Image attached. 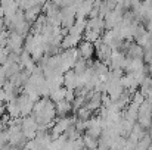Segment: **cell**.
Listing matches in <instances>:
<instances>
[{"label": "cell", "mask_w": 152, "mask_h": 150, "mask_svg": "<svg viewBox=\"0 0 152 150\" xmlns=\"http://www.w3.org/2000/svg\"><path fill=\"white\" fill-rule=\"evenodd\" d=\"M37 130H39V124L36 122V119H34L31 115L22 118V122H21V131H22V134H24V137H25L27 140H34Z\"/></svg>", "instance_id": "obj_1"}, {"label": "cell", "mask_w": 152, "mask_h": 150, "mask_svg": "<svg viewBox=\"0 0 152 150\" xmlns=\"http://www.w3.org/2000/svg\"><path fill=\"white\" fill-rule=\"evenodd\" d=\"M145 131H148L152 125V109L143 101L139 106V113H137V121H136Z\"/></svg>", "instance_id": "obj_2"}, {"label": "cell", "mask_w": 152, "mask_h": 150, "mask_svg": "<svg viewBox=\"0 0 152 150\" xmlns=\"http://www.w3.org/2000/svg\"><path fill=\"white\" fill-rule=\"evenodd\" d=\"M24 40H25V37H22L16 33H9V37L6 41L7 51L15 53V54H21V51L24 50Z\"/></svg>", "instance_id": "obj_3"}, {"label": "cell", "mask_w": 152, "mask_h": 150, "mask_svg": "<svg viewBox=\"0 0 152 150\" xmlns=\"http://www.w3.org/2000/svg\"><path fill=\"white\" fill-rule=\"evenodd\" d=\"M62 80H64V87L66 88V90H77V88H83V84H81V81H80V77L72 71V69H69V71H66L64 75H62Z\"/></svg>", "instance_id": "obj_4"}, {"label": "cell", "mask_w": 152, "mask_h": 150, "mask_svg": "<svg viewBox=\"0 0 152 150\" xmlns=\"http://www.w3.org/2000/svg\"><path fill=\"white\" fill-rule=\"evenodd\" d=\"M18 106H19V113H21V118H25V116H30L33 113V109H34V101L30 99L27 94L21 93L18 97Z\"/></svg>", "instance_id": "obj_5"}, {"label": "cell", "mask_w": 152, "mask_h": 150, "mask_svg": "<svg viewBox=\"0 0 152 150\" xmlns=\"http://www.w3.org/2000/svg\"><path fill=\"white\" fill-rule=\"evenodd\" d=\"M75 49H77V53H78V57L83 59V60H87L89 62L95 56V46L90 44V43H87V41H83L81 40Z\"/></svg>", "instance_id": "obj_6"}, {"label": "cell", "mask_w": 152, "mask_h": 150, "mask_svg": "<svg viewBox=\"0 0 152 150\" xmlns=\"http://www.w3.org/2000/svg\"><path fill=\"white\" fill-rule=\"evenodd\" d=\"M103 21H105L106 30H115L117 27H120V24H121V21H123V13L118 12L117 9H114V10H111V12L103 18Z\"/></svg>", "instance_id": "obj_7"}, {"label": "cell", "mask_w": 152, "mask_h": 150, "mask_svg": "<svg viewBox=\"0 0 152 150\" xmlns=\"http://www.w3.org/2000/svg\"><path fill=\"white\" fill-rule=\"evenodd\" d=\"M86 30H92V31H96L99 34H103L106 27H105V21L101 16H96V18H87V22H86Z\"/></svg>", "instance_id": "obj_8"}, {"label": "cell", "mask_w": 152, "mask_h": 150, "mask_svg": "<svg viewBox=\"0 0 152 150\" xmlns=\"http://www.w3.org/2000/svg\"><path fill=\"white\" fill-rule=\"evenodd\" d=\"M55 110H56V116L65 118V116H69V113L72 112V104L68 103L66 100H61L55 103Z\"/></svg>", "instance_id": "obj_9"}, {"label": "cell", "mask_w": 152, "mask_h": 150, "mask_svg": "<svg viewBox=\"0 0 152 150\" xmlns=\"http://www.w3.org/2000/svg\"><path fill=\"white\" fill-rule=\"evenodd\" d=\"M0 6H1V10H3V16H12V15H15V13L19 10L18 1H10V0H7V1H1Z\"/></svg>", "instance_id": "obj_10"}, {"label": "cell", "mask_w": 152, "mask_h": 150, "mask_svg": "<svg viewBox=\"0 0 152 150\" xmlns=\"http://www.w3.org/2000/svg\"><path fill=\"white\" fill-rule=\"evenodd\" d=\"M126 57L127 59H143V49L137 46L136 43H132V46L126 53Z\"/></svg>", "instance_id": "obj_11"}, {"label": "cell", "mask_w": 152, "mask_h": 150, "mask_svg": "<svg viewBox=\"0 0 152 150\" xmlns=\"http://www.w3.org/2000/svg\"><path fill=\"white\" fill-rule=\"evenodd\" d=\"M87 69H89V62H87V60H83V59H80V57H78V60H77V62L74 63V66H72V71H74L78 77L84 75Z\"/></svg>", "instance_id": "obj_12"}, {"label": "cell", "mask_w": 152, "mask_h": 150, "mask_svg": "<svg viewBox=\"0 0 152 150\" xmlns=\"http://www.w3.org/2000/svg\"><path fill=\"white\" fill-rule=\"evenodd\" d=\"M81 140H83V146L84 149H89V150H96L98 146H99V140L87 136V134H83L81 136Z\"/></svg>", "instance_id": "obj_13"}, {"label": "cell", "mask_w": 152, "mask_h": 150, "mask_svg": "<svg viewBox=\"0 0 152 150\" xmlns=\"http://www.w3.org/2000/svg\"><path fill=\"white\" fill-rule=\"evenodd\" d=\"M101 40V34L96 33V31H92V30H86L84 34H83V41H87L90 44H95L96 41Z\"/></svg>", "instance_id": "obj_14"}, {"label": "cell", "mask_w": 152, "mask_h": 150, "mask_svg": "<svg viewBox=\"0 0 152 150\" xmlns=\"http://www.w3.org/2000/svg\"><path fill=\"white\" fill-rule=\"evenodd\" d=\"M65 91H66V88H65V87L56 88V90L50 91V94H49V99H50L53 103H58V101H61V100L65 99Z\"/></svg>", "instance_id": "obj_15"}, {"label": "cell", "mask_w": 152, "mask_h": 150, "mask_svg": "<svg viewBox=\"0 0 152 150\" xmlns=\"http://www.w3.org/2000/svg\"><path fill=\"white\" fill-rule=\"evenodd\" d=\"M152 144V138L148 136V133L137 141V146H136V150H148L149 146Z\"/></svg>", "instance_id": "obj_16"}, {"label": "cell", "mask_w": 152, "mask_h": 150, "mask_svg": "<svg viewBox=\"0 0 152 150\" xmlns=\"http://www.w3.org/2000/svg\"><path fill=\"white\" fill-rule=\"evenodd\" d=\"M143 101H145V96H143L139 90H137V91H134V93L132 94V103H134V104L140 106Z\"/></svg>", "instance_id": "obj_17"}, {"label": "cell", "mask_w": 152, "mask_h": 150, "mask_svg": "<svg viewBox=\"0 0 152 150\" xmlns=\"http://www.w3.org/2000/svg\"><path fill=\"white\" fill-rule=\"evenodd\" d=\"M74 99H75L74 91H72V90H66V91H65V99H64V100H66L68 103H72V101H74Z\"/></svg>", "instance_id": "obj_18"}, {"label": "cell", "mask_w": 152, "mask_h": 150, "mask_svg": "<svg viewBox=\"0 0 152 150\" xmlns=\"http://www.w3.org/2000/svg\"><path fill=\"white\" fill-rule=\"evenodd\" d=\"M6 93H4V90L0 87V106H3V104H6Z\"/></svg>", "instance_id": "obj_19"}, {"label": "cell", "mask_w": 152, "mask_h": 150, "mask_svg": "<svg viewBox=\"0 0 152 150\" xmlns=\"http://www.w3.org/2000/svg\"><path fill=\"white\" fill-rule=\"evenodd\" d=\"M6 28H4V24H3V18L0 19V33H3Z\"/></svg>", "instance_id": "obj_20"}]
</instances>
